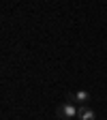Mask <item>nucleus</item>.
Masks as SVG:
<instances>
[{
  "label": "nucleus",
  "instance_id": "nucleus-1",
  "mask_svg": "<svg viewBox=\"0 0 107 120\" xmlns=\"http://www.w3.org/2000/svg\"><path fill=\"white\" fill-rule=\"evenodd\" d=\"M56 116L58 118H77L79 116V105L71 103V101H64L56 107Z\"/></svg>",
  "mask_w": 107,
  "mask_h": 120
},
{
  "label": "nucleus",
  "instance_id": "nucleus-2",
  "mask_svg": "<svg viewBox=\"0 0 107 120\" xmlns=\"http://www.w3.org/2000/svg\"><path fill=\"white\" fill-rule=\"evenodd\" d=\"M90 99H92V94L88 92V90H77V92H73V94H69V101L71 103H77V105H88L90 103Z\"/></svg>",
  "mask_w": 107,
  "mask_h": 120
},
{
  "label": "nucleus",
  "instance_id": "nucleus-3",
  "mask_svg": "<svg viewBox=\"0 0 107 120\" xmlns=\"http://www.w3.org/2000/svg\"><path fill=\"white\" fill-rule=\"evenodd\" d=\"M79 120H96V112L90 105H79Z\"/></svg>",
  "mask_w": 107,
  "mask_h": 120
}]
</instances>
